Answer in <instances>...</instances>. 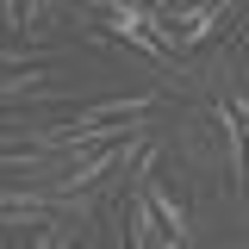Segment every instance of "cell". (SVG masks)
I'll use <instances>...</instances> for the list:
<instances>
[{
	"mask_svg": "<svg viewBox=\"0 0 249 249\" xmlns=\"http://www.w3.org/2000/svg\"><path fill=\"white\" fill-rule=\"evenodd\" d=\"M150 199H156V212H162V224H168V243H187V212H181V199H168L156 181H150Z\"/></svg>",
	"mask_w": 249,
	"mask_h": 249,
	"instance_id": "3957f363",
	"label": "cell"
},
{
	"mask_svg": "<svg viewBox=\"0 0 249 249\" xmlns=\"http://www.w3.org/2000/svg\"><path fill=\"white\" fill-rule=\"evenodd\" d=\"M19 88H31V75H0V93H19Z\"/></svg>",
	"mask_w": 249,
	"mask_h": 249,
	"instance_id": "277c9868",
	"label": "cell"
},
{
	"mask_svg": "<svg viewBox=\"0 0 249 249\" xmlns=\"http://www.w3.org/2000/svg\"><path fill=\"white\" fill-rule=\"evenodd\" d=\"M131 243H168V224L150 199V181H137V199H131Z\"/></svg>",
	"mask_w": 249,
	"mask_h": 249,
	"instance_id": "6da1fadb",
	"label": "cell"
},
{
	"mask_svg": "<svg viewBox=\"0 0 249 249\" xmlns=\"http://www.w3.org/2000/svg\"><path fill=\"white\" fill-rule=\"evenodd\" d=\"M112 31L131 37V44H143V50H162V44H168L162 31H150V13H143V6H112Z\"/></svg>",
	"mask_w": 249,
	"mask_h": 249,
	"instance_id": "7a4b0ae2",
	"label": "cell"
}]
</instances>
